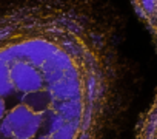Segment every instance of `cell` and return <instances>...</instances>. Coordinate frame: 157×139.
Instances as JSON below:
<instances>
[{"mask_svg":"<svg viewBox=\"0 0 157 139\" xmlns=\"http://www.w3.org/2000/svg\"><path fill=\"white\" fill-rule=\"evenodd\" d=\"M139 16L149 26L155 46H157V0H132Z\"/></svg>","mask_w":157,"mask_h":139,"instance_id":"obj_3","label":"cell"},{"mask_svg":"<svg viewBox=\"0 0 157 139\" xmlns=\"http://www.w3.org/2000/svg\"><path fill=\"white\" fill-rule=\"evenodd\" d=\"M116 20L103 0H2L0 136L106 134L123 110Z\"/></svg>","mask_w":157,"mask_h":139,"instance_id":"obj_1","label":"cell"},{"mask_svg":"<svg viewBox=\"0 0 157 139\" xmlns=\"http://www.w3.org/2000/svg\"><path fill=\"white\" fill-rule=\"evenodd\" d=\"M136 136L142 139H157V97L142 114L136 128Z\"/></svg>","mask_w":157,"mask_h":139,"instance_id":"obj_2","label":"cell"}]
</instances>
